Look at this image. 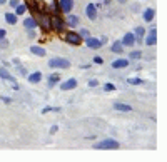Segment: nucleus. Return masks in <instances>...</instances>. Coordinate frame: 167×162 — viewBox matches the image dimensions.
<instances>
[{
  "mask_svg": "<svg viewBox=\"0 0 167 162\" xmlns=\"http://www.w3.org/2000/svg\"><path fill=\"white\" fill-rule=\"evenodd\" d=\"M0 78H3V80L10 82V85H12V89H13V90H18V84L15 82V78H13L10 73H8V70H7L5 67L0 68Z\"/></svg>",
  "mask_w": 167,
  "mask_h": 162,
  "instance_id": "7ed1b4c3",
  "label": "nucleus"
},
{
  "mask_svg": "<svg viewBox=\"0 0 167 162\" xmlns=\"http://www.w3.org/2000/svg\"><path fill=\"white\" fill-rule=\"evenodd\" d=\"M78 35H80V37H85V38H87V37H89V30H85V28H84V30H82L80 33H78Z\"/></svg>",
  "mask_w": 167,
  "mask_h": 162,
  "instance_id": "c85d7f7f",
  "label": "nucleus"
},
{
  "mask_svg": "<svg viewBox=\"0 0 167 162\" xmlns=\"http://www.w3.org/2000/svg\"><path fill=\"white\" fill-rule=\"evenodd\" d=\"M85 43H87V47H90V48H99L102 45V40H99V38H95V37H87L85 38Z\"/></svg>",
  "mask_w": 167,
  "mask_h": 162,
  "instance_id": "0eeeda50",
  "label": "nucleus"
},
{
  "mask_svg": "<svg viewBox=\"0 0 167 162\" xmlns=\"http://www.w3.org/2000/svg\"><path fill=\"white\" fill-rule=\"evenodd\" d=\"M65 38H67L68 43H72V45H80L82 43V37L78 35V33H75V32H68L65 35Z\"/></svg>",
  "mask_w": 167,
  "mask_h": 162,
  "instance_id": "39448f33",
  "label": "nucleus"
},
{
  "mask_svg": "<svg viewBox=\"0 0 167 162\" xmlns=\"http://www.w3.org/2000/svg\"><path fill=\"white\" fill-rule=\"evenodd\" d=\"M85 13H87V17H89L90 20H95V17H97V10H95V5H94V3H89V5H87Z\"/></svg>",
  "mask_w": 167,
  "mask_h": 162,
  "instance_id": "9b49d317",
  "label": "nucleus"
},
{
  "mask_svg": "<svg viewBox=\"0 0 167 162\" xmlns=\"http://www.w3.org/2000/svg\"><path fill=\"white\" fill-rule=\"evenodd\" d=\"M10 5H12L13 8H15V7L18 5V0H10Z\"/></svg>",
  "mask_w": 167,
  "mask_h": 162,
  "instance_id": "7c9ffc66",
  "label": "nucleus"
},
{
  "mask_svg": "<svg viewBox=\"0 0 167 162\" xmlns=\"http://www.w3.org/2000/svg\"><path fill=\"white\" fill-rule=\"evenodd\" d=\"M119 142L117 140H112V139H105L99 142V144H95V149H119Z\"/></svg>",
  "mask_w": 167,
  "mask_h": 162,
  "instance_id": "20e7f679",
  "label": "nucleus"
},
{
  "mask_svg": "<svg viewBox=\"0 0 167 162\" xmlns=\"http://www.w3.org/2000/svg\"><path fill=\"white\" fill-rule=\"evenodd\" d=\"M127 82H129V84H132V85H139V84H142V80H140L139 77H130Z\"/></svg>",
  "mask_w": 167,
  "mask_h": 162,
  "instance_id": "412c9836",
  "label": "nucleus"
},
{
  "mask_svg": "<svg viewBox=\"0 0 167 162\" xmlns=\"http://www.w3.org/2000/svg\"><path fill=\"white\" fill-rule=\"evenodd\" d=\"M140 53L142 52H139V50H134V52H130V58H134V60H135V58H140Z\"/></svg>",
  "mask_w": 167,
  "mask_h": 162,
  "instance_id": "a878e982",
  "label": "nucleus"
},
{
  "mask_svg": "<svg viewBox=\"0 0 167 162\" xmlns=\"http://www.w3.org/2000/svg\"><path fill=\"white\" fill-rule=\"evenodd\" d=\"M127 65H129V60H125V58H119V60L112 62V67H114V68H124Z\"/></svg>",
  "mask_w": 167,
  "mask_h": 162,
  "instance_id": "ddd939ff",
  "label": "nucleus"
},
{
  "mask_svg": "<svg viewBox=\"0 0 167 162\" xmlns=\"http://www.w3.org/2000/svg\"><path fill=\"white\" fill-rule=\"evenodd\" d=\"M13 63H15V65L18 67V72H20V73H22V75H27V70H25V68H23V67L20 65V62H18V60H17V58H15V60H13Z\"/></svg>",
  "mask_w": 167,
  "mask_h": 162,
  "instance_id": "5701e85b",
  "label": "nucleus"
},
{
  "mask_svg": "<svg viewBox=\"0 0 167 162\" xmlns=\"http://www.w3.org/2000/svg\"><path fill=\"white\" fill-rule=\"evenodd\" d=\"M7 2V0H0V5H3V3H5Z\"/></svg>",
  "mask_w": 167,
  "mask_h": 162,
  "instance_id": "c9c22d12",
  "label": "nucleus"
},
{
  "mask_svg": "<svg viewBox=\"0 0 167 162\" xmlns=\"http://www.w3.org/2000/svg\"><path fill=\"white\" fill-rule=\"evenodd\" d=\"M55 132H57V125H53L52 129H50V134H55Z\"/></svg>",
  "mask_w": 167,
  "mask_h": 162,
  "instance_id": "f704fd0d",
  "label": "nucleus"
},
{
  "mask_svg": "<svg viewBox=\"0 0 167 162\" xmlns=\"http://www.w3.org/2000/svg\"><path fill=\"white\" fill-rule=\"evenodd\" d=\"M104 90L105 92H112V90H115V85L114 84H105L104 85Z\"/></svg>",
  "mask_w": 167,
  "mask_h": 162,
  "instance_id": "bb28decb",
  "label": "nucleus"
},
{
  "mask_svg": "<svg viewBox=\"0 0 167 162\" xmlns=\"http://www.w3.org/2000/svg\"><path fill=\"white\" fill-rule=\"evenodd\" d=\"M2 38H5V30H0V40Z\"/></svg>",
  "mask_w": 167,
  "mask_h": 162,
  "instance_id": "72a5a7b5",
  "label": "nucleus"
},
{
  "mask_svg": "<svg viewBox=\"0 0 167 162\" xmlns=\"http://www.w3.org/2000/svg\"><path fill=\"white\" fill-rule=\"evenodd\" d=\"M68 23H70L72 27L77 25V23H78V18H77L75 15H70V13H68Z\"/></svg>",
  "mask_w": 167,
  "mask_h": 162,
  "instance_id": "4be33fe9",
  "label": "nucleus"
},
{
  "mask_svg": "<svg viewBox=\"0 0 167 162\" xmlns=\"http://www.w3.org/2000/svg\"><path fill=\"white\" fill-rule=\"evenodd\" d=\"M58 5H60L62 12L70 13V10L73 8V0H58Z\"/></svg>",
  "mask_w": 167,
  "mask_h": 162,
  "instance_id": "423d86ee",
  "label": "nucleus"
},
{
  "mask_svg": "<svg viewBox=\"0 0 167 162\" xmlns=\"http://www.w3.org/2000/svg\"><path fill=\"white\" fill-rule=\"evenodd\" d=\"M135 35H137V38H142V35H144V28H142V27H135Z\"/></svg>",
  "mask_w": 167,
  "mask_h": 162,
  "instance_id": "393cba45",
  "label": "nucleus"
},
{
  "mask_svg": "<svg viewBox=\"0 0 167 162\" xmlns=\"http://www.w3.org/2000/svg\"><path fill=\"white\" fill-rule=\"evenodd\" d=\"M120 42L124 43L125 47H132V45H134V42H135V35H134V33H125L124 38H122Z\"/></svg>",
  "mask_w": 167,
  "mask_h": 162,
  "instance_id": "6e6552de",
  "label": "nucleus"
},
{
  "mask_svg": "<svg viewBox=\"0 0 167 162\" xmlns=\"http://www.w3.org/2000/svg\"><path fill=\"white\" fill-rule=\"evenodd\" d=\"M155 42H157V30H155V28H152L150 33L145 38V43H147V45H155Z\"/></svg>",
  "mask_w": 167,
  "mask_h": 162,
  "instance_id": "9d476101",
  "label": "nucleus"
},
{
  "mask_svg": "<svg viewBox=\"0 0 167 162\" xmlns=\"http://www.w3.org/2000/svg\"><path fill=\"white\" fill-rule=\"evenodd\" d=\"M75 87H77V80H75V78H70V80L60 84V89L62 90H72V89H75Z\"/></svg>",
  "mask_w": 167,
  "mask_h": 162,
  "instance_id": "1a4fd4ad",
  "label": "nucleus"
},
{
  "mask_svg": "<svg viewBox=\"0 0 167 162\" xmlns=\"http://www.w3.org/2000/svg\"><path fill=\"white\" fill-rule=\"evenodd\" d=\"M53 12H55V15H58V12H60V5L57 0H53Z\"/></svg>",
  "mask_w": 167,
  "mask_h": 162,
  "instance_id": "cd10ccee",
  "label": "nucleus"
},
{
  "mask_svg": "<svg viewBox=\"0 0 167 162\" xmlns=\"http://www.w3.org/2000/svg\"><path fill=\"white\" fill-rule=\"evenodd\" d=\"M23 25H25L27 30H33V28L37 27V20H35L33 17H30V18H25V20H23Z\"/></svg>",
  "mask_w": 167,
  "mask_h": 162,
  "instance_id": "f8f14e48",
  "label": "nucleus"
},
{
  "mask_svg": "<svg viewBox=\"0 0 167 162\" xmlns=\"http://www.w3.org/2000/svg\"><path fill=\"white\" fill-rule=\"evenodd\" d=\"M8 45V42H5V40H0V47H7Z\"/></svg>",
  "mask_w": 167,
  "mask_h": 162,
  "instance_id": "473e14b6",
  "label": "nucleus"
},
{
  "mask_svg": "<svg viewBox=\"0 0 167 162\" xmlns=\"http://www.w3.org/2000/svg\"><path fill=\"white\" fill-rule=\"evenodd\" d=\"M25 5H20V3H18V5L15 7V13H17V15H20V13H23V12H25Z\"/></svg>",
  "mask_w": 167,
  "mask_h": 162,
  "instance_id": "b1692460",
  "label": "nucleus"
},
{
  "mask_svg": "<svg viewBox=\"0 0 167 162\" xmlns=\"http://www.w3.org/2000/svg\"><path fill=\"white\" fill-rule=\"evenodd\" d=\"M48 67L50 68H68L70 67V62L67 60V58H60V57H57V58H50L48 60Z\"/></svg>",
  "mask_w": 167,
  "mask_h": 162,
  "instance_id": "f257e3e1",
  "label": "nucleus"
},
{
  "mask_svg": "<svg viewBox=\"0 0 167 162\" xmlns=\"http://www.w3.org/2000/svg\"><path fill=\"white\" fill-rule=\"evenodd\" d=\"M94 62H95V63H102V62H104V60H102V58H100V57H95V58H94Z\"/></svg>",
  "mask_w": 167,
  "mask_h": 162,
  "instance_id": "2f4dec72",
  "label": "nucleus"
},
{
  "mask_svg": "<svg viewBox=\"0 0 167 162\" xmlns=\"http://www.w3.org/2000/svg\"><path fill=\"white\" fill-rule=\"evenodd\" d=\"M114 109H115V110H120V112H130V110H132V107H130V105H127V104H120V102H115V104H114Z\"/></svg>",
  "mask_w": 167,
  "mask_h": 162,
  "instance_id": "4468645a",
  "label": "nucleus"
},
{
  "mask_svg": "<svg viewBox=\"0 0 167 162\" xmlns=\"http://www.w3.org/2000/svg\"><path fill=\"white\" fill-rule=\"evenodd\" d=\"M5 20L10 23V25H15V23H17V15H15V13L8 12V13H5Z\"/></svg>",
  "mask_w": 167,
  "mask_h": 162,
  "instance_id": "a211bd4d",
  "label": "nucleus"
},
{
  "mask_svg": "<svg viewBox=\"0 0 167 162\" xmlns=\"http://www.w3.org/2000/svg\"><path fill=\"white\" fill-rule=\"evenodd\" d=\"M58 80H60V75H57V73H53V75H50V77H48V85H50V87H53V85H55Z\"/></svg>",
  "mask_w": 167,
  "mask_h": 162,
  "instance_id": "aec40b11",
  "label": "nucleus"
},
{
  "mask_svg": "<svg viewBox=\"0 0 167 162\" xmlns=\"http://www.w3.org/2000/svg\"><path fill=\"white\" fill-rule=\"evenodd\" d=\"M48 25H50L52 30H55V32L60 33L62 28H63V22H62V18L58 15H52V17H48Z\"/></svg>",
  "mask_w": 167,
  "mask_h": 162,
  "instance_id": "f03ea898",
  "label": "nucleus"
},
{
  "mask_svg": "<svg viewBox=\"0 0 167 162\" xmlns=\"http://www.w3.org/2000/svg\"><path fill=\"white\" fill-rule=\"evenodd\" d=\"M89 85H90V87H97V85H99V80H90Z\"/></svg>",
  "mask_w": 167,
  "mask_h": 162,
  "instance_id": "c756f323",
  "label": "nucleus"
},
{
  "mask_svg": "<svg viewBox=\"0 0 167 162\" xmlns=\"http://www.w3.org/2000/svg\"><path fill=\"white\" fill-rule=\"evenodd\" d=\"M42 80V73L40 72H33L28 75V82H32V84H37V82Z\"/></svg>",
  "mask_w": 167,
  "mask_h": 162,
  "instance_id": "2eb2a0df",
  "label": "nucleus"
},
{
  "mask_svg": "<svg viewBox=\"0 0 167 162\" xmlns=\"http://www.w3.org/2000/svg\"><path fill=\"white\" fill-rule=\"evenodd\" d=\"M30 52L35 53L37 57H43V55H45V50H43L42 47H37V45L35 47H30Z\"/></svg>",
  "mask_w": 167,
  "mask_h": 162,
  "instance_id": "f3484780",
  "label": "nucleus"
},
{
  "mask_svg": "<svg viewBox=\"0 0 167 162\" xmlns=\"http://www.w3.org/2000/svg\"><path fill=\"white\" fill-rule=\"evenodd\" d=\"M154 15H155V10H154V8H147V10L144 12V20H145V22H150L152 18H154Z\"/></svg>",
  "mask_w": 167,
  "mask_h": 162,
  "instance_id": "dca6fc26",
  "label": "nucleus"
},
{
  "mask_svg": "<svg viewBox=\"0 0 167 162\" xmlns=\"http://www.w3.org/2000/svg\"><path fill=\"white\" fill-rule=\"evenodd\" d=\"M110 50L114 52V53H122V42H115V43H112V47H110Z\"/></svg>",
  "mask_w": 167,
  "mask_h": 162,
  "instance_id": "6ab92c4d",
  "label": "nucleus"
}]
</instances>
